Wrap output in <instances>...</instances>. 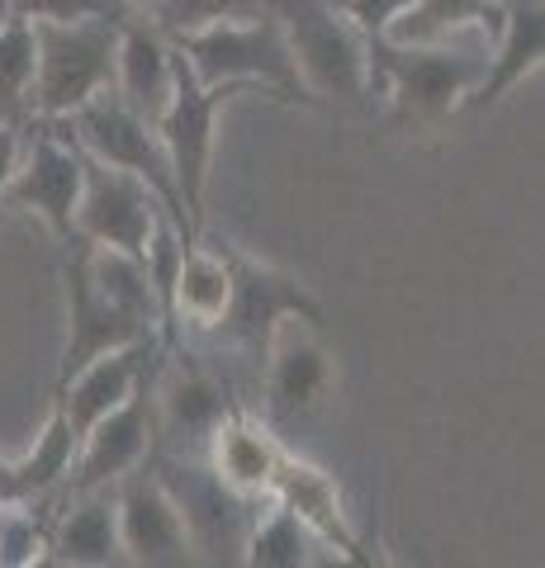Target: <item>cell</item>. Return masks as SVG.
I'll return each mask as SVG.
<instances>
[{
  "label": "cell",
  "mask_w": 545,
  "mask_h": 568,
  "mask_svg": "<svg viewBox=\"0 0 545 568\" xmlns=\"http://www.w3.org/2000/svg\"><path fill=\"white\" fill-rule=\"evenodd\" d=\"M52 549V526L29 511V503L0 507V568H29L48 564Z\"/></svg>",
  "instance_id": "27"
},
{
  "label": "cell",
  "mask_w": 545,
  "mask_h": 568,
  "mask_svg": "<svg viewBox=\"0 0 545 568\" xmlns=\"http://www.w3.org/2000/svg\"><path fill=\"white\" fill-rule=\"evenodd\" d=\"M129 6H138V10H148V6H152V0H129Z\"/></svg>",
  "instance_id": "32"
},
{
  "label": "cell",
  "mask_w": 545,
  "mask_h": 568,
  "mask_svg": "<svg viewBox=\"0 0 545 568\" xmlns=\"http://www.w3.org/2000/svg\"><path fill=\"white\" fill-rule=\"evenodd\" d=\"M85 190V148L77 133H62V119H39V133L24 142V162L6 190V209H20L48 227V237L67 246L77 237V209Z\"/></svg>",
  "instance_id": "7"
},
{
  "label": "cell",
  "mask_w": 545,
  "mask_h": 568,
  "mask_svg": "<svg viewBox=\"0 0 545 568\" xmlns=\"http://www.w3.org/2000/svg\"><path fill=\"white\" fill-rule=\"evenodd\" d=\"M271 6L285 20L313 100L356 104L371 95V33L342 10V0H271Z\"/></svg>",
  "instance_id": "3"
},
{
  "label": "cell",
  "mask_w": 545,
  "mask_h": 568,
  "mask_svg": "<svg viewBox=\"0 0 545 568\" xmlns=\"http://www.w3.org/2000/svg\"><path fill=\"white\" fill-rule=\"evenodd\" d=\"M408 6H413V0H342V10H346L365 33H371V39H384V33L398 24V14L408 10Z\"/></svg>",
  "instance_id": "29"
},
{
  "label": "cell",
  "mask_w": 545,
  "mask_h": 568,
  "mask_svg": "<svg viewBox=\"0 0 545 568\" xmlns=\"http://www.w3.org/2000/svg\"><path fill=\"white\" fill-rule=\"evenodd\" d=\"M175 39L143 10L138 20L124 24V39H119V81L114 91L124 95L143 119H162L171 91H175Z\"/></svg>",
  "instance_id": "18"
},
{
  "label": "cell",
  "mask_w": 545,
  "mask_h": 568,
  "mask_svg": "<svg viewBox=\"0 0 545 568\" xmlns=\"http://www.w3.org/2000/svg\"><path fill=\"white\" fill-rule=\"evenodd\" d=\"M498 24H503V0H413L384 39L451 43V39H470V33L498 39Z\"/></svg>",
  "instance_id": "23"
},
{
  "label": "cell",
  "mask_w": 545,
  "mask_h": 568,
  "mask_svg": "<svg viewBox=\"0 0 545 568\" xmlns=\"http://www.w3.org/2000/svg\"><path fill=\"white\" fill-rule=\"evenodd\" d=\"M152 440H157V398H152V375H148V384L124 407H114L104 422H95V432L81 440V455L72 465L67 488L72 493L114 488L124 474L148 465Z\"/></svg>",
  "instance_id": "14"
},
{
  "label": "cell",
  "mask_w": 545,
  "mask_h": 568,
  "mask_svg": "<svg viewBox=\"0 0 545 568\" xmlns=\"http://www.w3.org/2000/svg\"><path fill=\"white\" fill-rule=\"evenodd\" d=\"M39 29V119H72L81 104L119 81V39L114 20H72V24H33Z\"/></svg>",
  "instance_id": "5"
},
{
  "label": "cell",
  "mask_w": 545,
  "mask_h": 568,
  "mask_svg": "<svg viewBox=\"0 0 545 568\" xmlns=\"http://www.w3.org/2000/svg\"><path fill=\"white\" fill-rule=\"evenodd\" d=\"M494 62V39L470 33L451 43H394L371 39V91L390 95L394 114L408 123H442L465 110Z\"/></svg>",
  "instance_id": "1"
},
{
  "label": "cell",
  "mask_w": 545,
  "mask_h": 568,
  "mask_svg": "<svg viewBox=\"0 0 545 568\" xmlns=\"http://www.w3.org/2000/svg\"><path fill=\"white\" fill-rule=\"evenodd\" d=\"M24 129L20 123H10V119H0V209H6V190L14 181V171H20L24 162Z\"/></svg>",
  "instance_id": "30"
},
{
  "label": "cell",
  "mask_w": 545,
  "mask_h": 568,
  "mask_svg": "<svg viewBox=\"0 0 545 568\" xmlns=\"http://www.w3.org/2000/svg\"><path fill=\"white\" fill-rule=\"evenodd\" d=\"M271 497H280L285 507H294L299 517H304V526L332 549V555H342L346 564H375V555L361 545L356 526H351V517H346L337 478H332L323 465H313V459L285 450V465H280V474H275V493Z\"/></svg>",
  "instance_id": "16"
},
{
  "label": "cell",
  "mask_w": 545,
  "mask_h": 568,
  "mask_svg": "<svg viewBox=\"0 0 545 568\" xmlns=\"http://www.w3.org/2000/svg\"><path fill=\"white\" fill-rule=\"evenodd\" d=\"M190 67L200 81L223 85V91H266L285 104H313V91L299 71V58L290 48L285 20L271 10L248 14V20H223L214 29H200L181 39Z\"/></svg>",
  "instance_id": "2"
},
{
  "label": "cell",
  "mask_w": 545,
  "mask_h": 568,
  "mask_svg": "<svg viewBox=\"0 0 545 568\" xmlns=\"http://www.w3.org/2000/svg\"><path fill=\"white\" fill-rule=\"evenodd\" d=\"M77 503L52 517V549L48 564L67 568H104L129 559L124 555V526H119V497L114 488L72 493Z\"/></svg>",
  "instance_id": "19"
},
{
  "label": "cell",
  "mask_w": 545,
  "mask_h": 568,
  "mask_svg": "<svg viewBox=\"0 0 545 568\" xmlns=\"http://www.w3.org/2000/svg\"><path fill=\"white\" fill-rule=\"evenodd\" d=\"M175 355L162 365V375L152 384V398H157V436L175 440V446H195L209 455V440H214L219 422L233 413L238 403H228V394L219 388V379L190 355L181 342L171 346Z\"/></svg>",
  "instance_id": "13"
},
{
  "label": "cell",
  "mask_w": 545,
  "mask_h": 568,
  "mask_svg": "<svg viewBox=\"0 0 545 568\" xmlns=\"http://www.w3.org/2000/svg\"><path fill=\"white\" fill-rule=\"evenodd\" d=\"M14 20V0H0V29H6Z\"/></svg>",
  "instance_id": "31"
},
{
  "label": "cell",
  "mask_w": 545,
  "mask_h": 568,
  "mask_svg": "<svg viewBox=\"0 0 545 568\" xmlns=\"http://www.w3.org/2000/svg\"><path fill=\"white\" fill-rule=\"evenodd\" d=\"M162 219H171V209L148 181H138L133 171L110 166L85 152V190L77 209L81 237H91L95 246H119V252L148 256Z\"/></svg>",
  "instance_id": "10"
},
{
  "label": "cell",
  "mask_w": 545,
  "mask_h": 568,
  "mask_svg": "<svg viewBox=\"0 0 545 568\" xmlns=\"http://www.w3.org/2000/svg\"><path fill=\"white\" fill-rule=\"evenodd\" d=\"M271 10V0H152L148 14L162 24L175 43L200 29H214L223 20H248V14Z\"/></svg>",
  "instance_id": "26"
},
{
  "label": "cell",
  "mask_w": 545,
  "mask_h": 568,
  "mask_svg": "<svg viewBox=\"0 0 545 568\" xmlns=\"http://www.w3.org/2000/svg\"><path fill=\"white\" fill-rule=\"evenodd\" d=\"M219 246H223L228 265H233L238 294H233V308H228L223 327L214 332V342L248 351L256 365H266V351H271L285 317H313V323H323V304L294 275L275 271L266 261L242 256L238 246H228V242H219Z\"/></svg>",
  "instance_id": "9"
},
{
  "label": "cell",
  "mask_w": 545,
  "mask_h": 568,
  "mask_svg": "<svg viewBox=\"0 0 545 568\" xmlns=\"http://www.w3.org/2000/svg\"><path fill=\"white\" fill-rule=\"evenodd\" d=\"M261 375H266V413L275 422H299L319 413L332 384H337L332 355L319 342V323L313 317H285L266 351Z\"/></svg>",
  "instance_id": "12"
},
{
  "label": "cell",
  "mask_w": 545,
  "mask_h": 568,
  "mask_svg": "<svg viewBox=\"0 0 545 568\" xmlns=\"http://www.w3.org/2000/svg\"><path fill=\"white\" fill-rule=\"evenodd\" d=\"M541 67H545V0H503L494 62H488L480 91L470 95L465 110H494L513 85H522Z\"/></svg>",
  "instance_id": "20"
},
{
  "label": "cell",
  "mask_w": 545,
  "mask_h": 568,
  "mask_svg": "<svg viewBox=\"0 0 545 568\" xmlns=\"http://www.w3.org/2000/svg\"><path fill=\"white\" fill-rule=\"evenodd\" d=\"M233 95L238 91L200 81V71L190 67L185 48L175 52V91H171L166 114L157 119V129H162L175 181H181V194H185V213H190V223H195L200 237H204V200H209V166H214L219 110H223V100H233Z\"/></svg>",
  "instance_id": "8"
},
{
  "label": "cell",
  "mask_w": 545,
  "mask_h": 568,
  "mask_svg": "<svg viewBox=\"0 0 545 568\" xmlns=\"http://www.w3.org/2000/svg\"><path fill=\"white\" fill-rule=\"evenodd\" d=\"M119 497V526H124V555L129 564H185L195 559V536H190L185 507L162 469L138 465L114 484Z\"/></svg>",
  "instance_id": "11"
},
{
  "label": "cell",
  "mask_w": 545,
  "mask_h": 568,
  "mask_svg": "<svg viewBox=\"0 0 545 568\" xmlns=\"http://www.w3.org/2000/svg\"><path fill=\"white\" fill-rule=\"evenodd\" d=\"M62 284H67V346L58 365V384H67L104 351L138 346L162 336V323L148 313L129 308L124 298H114L91 271V237H72L62 246Z\"/></svg>",
  "instance_id": "6"
},
{
  "label": "cell",
  "mask_w": 545,
  "mask_h": 568,
  "mask_svg": "<svg viewBox=\"0 0 545 568\" xmlns=\"http://www.w3.org/2000/svg\"><path fill=\"white\" fill-rule=\"evenodd\" d=\"M204 459L233 493L271 497L275 474H280V465H285V446H280V436L261 417H252L248 407H233V413L219 422Z\"/></svg>",
  "instance_id": "17"
},
{
  "label": "cell",
  "mask_w": 545,
  "mask_h": 568,
  "mask_svg": "<svg viewBox=\"0 0 545 568\" xmlns=\"http://www.w3.org/2000/svg\"><path fill=\"white\" fill-rule=\"evenodd\" d=\"M62 123L77 133V142L91 156L133 171L138 181H148L157 194H162V204L171 209V219L185 233L190 246L204 242L195 233V223H190V213H185V194H181V181H175V166H171V152L162 142V129H157L152 119L138 114L133 104L114 91V85L110 91H100L91 104H81V110L72 119H62Z\"/></svg>",
  "instance_id": "4"
},
{
  "label": "cell",
  "mask_w": 545,
  "mask_h": 568,
  "mask_svg": "<svg viewBox=\"0 0 545 568\" xmlns=\"http://www.w3.org/2000/svg\"><path fill=\"white\" fill-rule=\"evenodd\" d=\"M313 545H323V540L304 526V517L280 503V497H271V511L256 517V526H252V540H248L242 564H252V568H304V564H313Z\"/></svg>",
  "instance_id": "25"
},
{
  "label": "cell",
  "mask_w": 545,
  "mask_h": 568,
  "mask_svg": "<svg viewBox=\"0 0 545 568\" xmlns=\"http://www.w3.org/2000/svg\"><path fill=\"white\" fill-rule=\"evenodd\" d=\"M162 342H166V336L104 351L85 369H77L67 384H58V403H62V413H67V422H72V432L81 440L95 432V422H104L114 407H124L138 388L148 384L152 361H157V351H162Z\"/></svg>",
  "instance_id": "15"
},
{
  "label": "cell",
  "mask_w": 545,
  "mask_h": 568,
  "mask_svg": "<svg viewBox=\"0 0 545 568\" xmlns=\"http://www.w3.org/2000/svg\"><path fill=\"white\" fill-rule=\"evenodd\" d=\"M14 14H24L33 24H72V20H114V24H129L138 20V6L129 0H14Z\"/></svg>",
  "instance_id": "28"
},
{
  "label": "cell",
  "mask_w": 545,
  "mask_h": 568,
  "mask_svg": "<svg viewBox=\"0 0 545 568\" xmlns=\"http://www.w3.org/2000/svg\"><path fill=\"white\" fill-rule=\"evenodd\" d=\"M77 455H81V436L72 432L62 403H52V413L43 422V432L33 436V446L14 459H0V507L43 503L48 493H58L67 478H72Z\"/></svg>",
  "instance_id": "21"
},
{
  "label": "cell",
  "mask_w": 545,
  "mask_h": 568,
  "mask_svg": "<svg viewBox=\"0 0 545 568\" xmlns=\"http://www.w3.org/2000/svg\"><path fill=\"white\" fill-rule=\"evenodd\" d=\"M33 91H39V29L24 14H14L0 29V119L20 123V129L39 119Z\"/></svg>",
  "instance_id": "24"
},
{
  "label": "cell",
  "mask_w": 545,
  "mask_h": 568,
  "mask_svg": "<svg viewBox=\"0 0 545 568\" xmlns=\"http://www.w3.org/2000/svg\"><path fill=\"white\" fill-rule=\"evenodd\" d=\"M238 280L233 265H228L223 246H190L181 261V275H175V304H171V327L162 332L166 346L181 342V327L190 332H209L214 336L223 327L228 308H233Z\"/></svg>",
  "instance_id": "22"
}]
</instances>
